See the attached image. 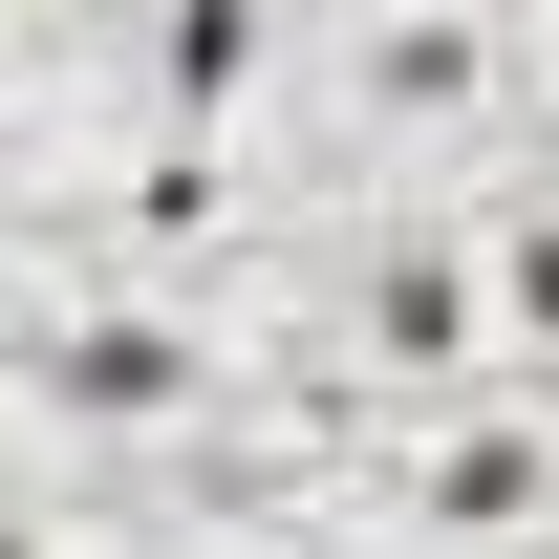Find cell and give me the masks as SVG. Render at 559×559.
Here are the masks:
<instances>
[{"label":"cell","instance_id":"obj_1","mask_svg":"<svg viewBox=\"0 0 559 559\" xmlns=\"http://www.w3.org/2000/svg\"><path fill=\"white\" fill-rule=\"evenodd\" d=\"M516 323H538V345H559V237H516Z\"/></svg>","mask_w":559,"mask_h":559}]
</instances>
